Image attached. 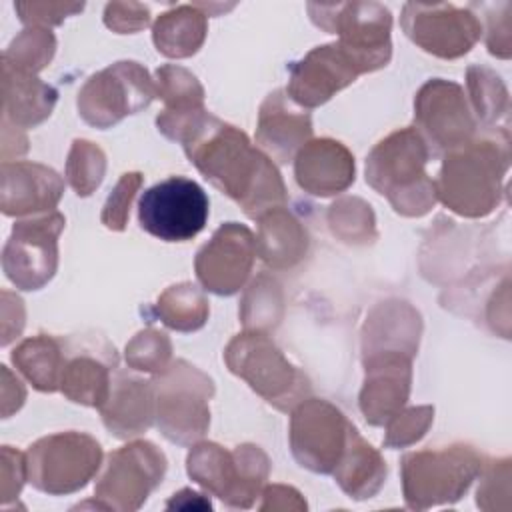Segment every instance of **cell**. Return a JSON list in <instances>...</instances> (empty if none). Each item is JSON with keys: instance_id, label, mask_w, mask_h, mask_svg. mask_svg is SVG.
Returning <instances> with one entry per match:
<instances>
[{"instance_id": "48", "label": "cell", "mask_w": 512, "mask_h": 512, "mask_svg": "<svg viewBox=\"0 0 512 512\" xmlns=\"http://www.w3.org/2000/svg\"><path fill=\"white\" fill-rule=\"evenodd\" d=\"M26 400V390L22 382L12 376L8 366H2V416L8 418L12 412H18Z\"/></svg>"}, {"instance_id": "39", "label": "cell", "mask_w": 512, "mask_h": 512, "mask_svg": "<svg viewBox=\"0 0 512 512\" xmlns=\"http://www.w3.org/2000/svg\"><path fill=\"white\" fill-rule=\"evenodd\" d=\"M434 422V406H410L396 412L384 426L386 436L382 444L386 448H406L424 438Z\"/></svg>"}, {"instance_id": "4", "label": "cell", "mask_w": 512, "mask_h": 512, "mask_svg": "<svg viewBox=\"0 0 512 512\" xmlns=\"http://www.w3.org/2000/svg\"><path fill=\"white\" fill-rule=\"evenodd\" d=\"M188 476L230 508H252L270 476V458L256 444L232 450L216 442H196L186 456Z\"/></svg>"}, {"instance_id": "36", "label": "cell", "mask_w": 512, "mask_h": 512, "mask_svg": "<svg viewBox=\"0 0 512 512\" xmlns=\"http://www.w3.org/2000/svg\"><path fill=\"white\" fill-rule=\"evenodd\" d=\"M56 52V38L48 28H24L2 52V66L24 74H38L44 70Z\"/></svg>"}, {"instance_id": "18", "label": "cell", "mask_w": 512, "mask_h": 512, "mask_svg": "<svg viewBox=\"0 0 512 512\" xmlns=\"http://www.w3.org/2000/svg\"><path fill=\"white\" fill-rule=\"evenodd\" d=\"M256 260V236L238 222L222 224L198 250L194 272L200 286L218 296H232L244 288Z\"/></svg>"}, {"instance_id": "25", "label": "cell", "mask_w": 512, "mask_h": 512, "mask_svg": "<svg viewBox=\"0 0 512 512\" xmlns=\"http://www.w3.org/2000/svg\"><path fill=\"white\" fill-rule=\"evenodd\" d=\"M116 350L94 354L92 350H72L68 340V360L60 380V392L74 404L102 408L112 390L116 370Z\"/></svg>"}, {"instance_id": "29", "label": "cell", "mask_w": 512, "mask_h": 512, "mask_svg": "<svg viewBox=\"0 0 512 512\" xmlns=\"http://www.w3.org/2000/svg\"><path fill=\"white\" fill-rule=\"evenodd\" d=\"M208 10L202 2L180 4L162 12L152 24V42L166 58L194 56L208 34Z\"/></svg>"}, {"instance_id": "38", "label": "cell", "mask_w": 512, "mask_h": 512, "mask_svg": "<svg viewBox=\"0 0 512 512\" xmlns=\"http://www.w3.org/2000/svg\"><path fill=\"white\" fill-rule=\"evenodd\" d=\"M124 358L132 370L160 374L174 360L172 342L164 332L156 328H144L128 340Z\"/></svg>"}, {"instance_id": "15", "label": "cell", "mask_w": 512, "mask_h": 512, "mask_svg": "<svg viewBox=\"0 0 512 512\" xmlns=\"http://www.w3.org/2000/svg\"><path fill=\"white\" fill-rule=\"evenodd\" d=\"M354 424L324 398H304L290 410V450L294 460L314 472L332 474Z\"/></svg>"}, {"instance_id": "2", "label": "cell", "mask_w": 512, "mask_h": 512, "mask_svg": "<svg viewBox=\"0 0 512 512\" xmlns=\"http://www.w3.org/2000/svg\"><path fill=\"white\" fill-rule=\"evenodd\" d=\"M508 168V128L482 130L468 144L444 154L440 174L434 180L436 198L458 216H488L506 194Z\"/></svg>"}, {"instance_id": "35", "label": "cell", "mask_w": 512, "mask_h": 512, "mask_svg": "<svg viewBox=\"0 0 512 512\" xmlns=\"http://www.w3.org/2000/svg\"><path fill=\"white\" fill-rule=\"evenodd\" d=\"M156 94L164 102L162 114L184 116L204 110V88L184 66L162 64L156 70Z\"/></svg>"}, {"instance_id": "17", "label": "cell", "mask_w": 512, "mask_h": 512, "mask_svg": "<svg viewBox=\"0 0 512 512\" xmlns=\"http://www.w3.org/2000/svg\"><path fill=\"white\" fill-rule=\"evenodd\" d=\"M362 74H368L364 64L336 40L312 48L290 66L286 94L304 110L318 108Z\"/></svg>"}, {"instance_id": "34", "label": "cell", "mask_w": 512, "mask_h": 512, "mask_svg": "<svg viewBox=\"0 0 512 512\" xmlns=\"http://www.w3.org/2000/svg\"><path fill=\"white\" fill-rule=\"evenodd\" d=\"M330 232L344 244L366 246L378 238L372 206L358 196H342L326 212Z\"/></svg>"}, {"instance_id": "27", "label": "cell", "mask_w": 512, "mask_h": 512, "mask_svg": "<svg viewBox=\"0 0 512 512\" xmlns=\"http://www.w3.org/2000/svg\"><path fill=\"white\" fill-rule=\"evenodd\" d=\"M58 92L34 74L2 66V122L16 128H34L54 110Z\"/></svg>"}, {"instance_id": "16", "label": "cell", "mask_w": 512, "mask_h": 512, "mask_svg": "<svg viewBox=\"0 0 512 512\" xmlns=\"http://www.w3.org/2000/svg\"><path fill=\"white\" fill-rule=\"evenodd\" d=\"M400 26L418 48L444 60L468 54L482 36V22L472 8L448 2H406Z\"/></svg>"}, {"instance_id": "44", "label": "cell", "mask_w": 512, "mask_h": 512, "mask_svg": "<svg viewBox=\"0 0 512 512\" xmlns=\"http://www.w3.org/2000/svg\"><path fill=\"white\" fill-rule=\"evenodd\" d=\"M510 2L486 6L488 12V28H486V48L492 56L502 60L510 58L512 42H510Z\"/></svg>"}, {"instance_id": "19", "label": "cell", "mask_w": 512, "mask_h": 512, "mask_svg": "<svg viewBox=\"0 0 512 512\" xmlns=\"http://www.w3.org/2000/svg\"><path fill=\"white\" fill-rule=\"evenodd\" d=\"M412 360L414 356L400 350L362 356L364 382L358 406L370 426H384L406 406L412 388Z\"/></svg>"}, {"instance_id": "24", "label": "cell", "mask_w": 512, "mask_h": 512, "mask_svg": "<svg viewBox=\"0 0 512 512\" xmlns=\"http://www.w3.org/2000/svg\"><path fill=\"white\" fill-rule=\"evenodd\" d=\"M422 336V316L406 300L390 298L378 302L362 326V356L386 350L418 354Z\"/></svg>"}, {"instance_id": "41", "label": "cell", "mask_w": 512, "mask_h": 512, "mask_svg": "<svg viewBox=\"0 0 512 512\" xmlns=\"http://www.w3.org/2000/svg\"><path fill=\"white\" fill-rule=\"evenodd\" d=\"M142 182H144V176L140 172H124L118 178V182L114 184L112 192L108 194L102 214H100V220L108 230L122 232L126 228L132 200H134L136 192L140 190Z\"/></svg>"}, {"instance_id": "6", "label": "cell", "mask_w": 512, "mask_h": 512, "mask_svg": "<svg viewBox=\"0 0 512 512\" xmlns=\"http://www.w3.org/2000/svg\"><path fill=\"white\" fill-rule=\"evenodd\" d=\"M154 424L166 440L192 446L204 438L210 426V400L216 392L212 378L184 358H176L166 370L154 374Z\"/></svg>"}, {"instance_id": "49", "label": "cell", "mask_w": 512, "mask_h": 512, "mask_svg": "<svg viewBox=\"0 0 512 512\" xmlns=\"http://www.w3.org/2000/svg\"><path fill=\"white\" fill-rule=\"evenodd\" d=\"M28 150V138L22 128L2 122V160L10 162V156H22Z\"/></svg>"}, {"instance_id": "30", "label": "cell", "mask_w": 512, "mask_h": 512, "mask_svg": "<svg viewBox=\"0 0 512 512\" xmlns=\"http://www.w3.org/2000/svg\"><path fill=\"white\" fill-rule=\"evenodd\" d=\"M16 370L38 390H60L62 372L68 360V340L52 334H36L22 340L10 354Z\"/></svg>"}, {"instance_id": "8", "label": "cell", "mask_w": 512, "mask_h": 512, "mask_svg": "<svg viewBox=\"0 0 512 512\" xmlns=\"http://www.w3.org/2000/svg\"><path fill=\"white\" fill-rule=\"evenodd\" d=\"M28 482L50 496H64L84 488L102 466V446L86 432H56L28 446Z\"/></svg>"}, {"instance_id": "12", "label": "cell", "mask_w": 512, "mask_h": 512, "mask_svg": "<svg viewBox=\"0 0 512 512\" xmlns=\"http://www.w3.org/2000/svg\"><path fill=\"white\" fill-rule=\"evenodd\" d=\"M208 206V196L198 182L170 176L142 192L138 224L158 240L186 242L204 230Z\"/></svg>"}, {"instance_id": "26", "label": "cell", "mask_w": 512, "mask_h": 512, "mask_svg": "<svg viewBox=\"0 0 512 512\" xmlns=\"http://www.w3.org/2000/svg\"><path fill=\"white\" fill-rule=\"evenodd\" d=\"M256 222V256L268 268L290 270L304 260L310 238L304 224L286 206L264 212Z\"/></svg>"}, {"instance_id": "10", "label": "cell", "mask_w": 512, "mask_h": 512, "mask_svg": "<svg viewBox=\"0 0 512 512\" xmlns=\"http://www.w3.org/2000/svg\"><path fill=\"white\" fill-rule=\"evenodd\" d=\"M312 22L328 34H338V42L348 48L366 68L374 72L392 58V14L380 2H338L308 4Z\"/></svg>"}, {"instance_id": "20", "label": "cell", "mask_w": 512, "mask_h": 512, "mask_svg": "<svg viewBox=\"0 0 512 512\" xmlns=\"http://www.w3.org/2000/svg\"><path fill=\"white\" fill-rule=\"evenodd\" d=\"M308 140H312L310 112L294 104L286 90L270 92L258 110V148L272 162L288 164Z\"/></svg>"}, {"instance_id": "1", "label": "cell", "mask_w": 512, "mask_h": 512, "mask_svg": "<svg viewBox=\"0 0 512 512\" xmlns=\"http://www.w3.org/2000/svg\"><path fill=\"white\" fill-rule=\"evenodd\" d=\"M182 146L196 170L234 200L248 218L256 220L286 204V186L278 166L240 128L204 112Z\"/></svg>"}, {"instance_id": "46", "label": "cell", "mask_w": 512, "mask_h": 512, "mask_svg": "<svg viewBox=\"0 0 512 512\" xmlns=\"http://www.w3.org/2000/svg\"><path fill=\"white\" fill-rule=\"evenodd\" d=\"M24 302L20 296L2 290V346H8L22 334L24 328Z\"/></svg>"}, {"instance_id": "43", "label": "cell", "mask_w": 512, "mask_h": 512, "mask_svg": "<svg viewBox=\"0 0 512 512\" xmlns=\"http://www.w3.org/2000/svg\"><path fill=\"white\" fill-rule=\"evenodd\" d=\"M104 24L116 34H134L150 24V8L140 2H108Z\"/></svg>"}, {"instance_id": "33", "label": "cell", "mask_w": 512, "mask_h": 512, "mask_svg": "<svg viewBox=\"0 0 512 512\" xmlns=\"http://www.w3.org/2000/svg\"><path fill=\"white\" fill-rule=\"evenodd\" d=\"M466 86L476 122L482 124L484 130L508 128L498 126L500 120L508 122L510 112V98L502 78L494 70L474 64L466 70Z\"/></svg>"}, {"instance_id": "21", "label": "cell", "mask_w": 512, "mask_h": 512, "mask_svg": "<svg viewBox=\"0 0 512 512\" xmlns=\"http://www.w3.org/2000/svg\"><path fill=\"white\" fill-rule=\"evenodd\" d=\"M64 194L60 174L40 162L16 160L2 162V198L4 216H34L52 212Z\"/></svg>"}, {"instance_id": "31", "label": "cell", "mask_w": 512, "mask_h": 512, "mask_svg": "<svg viewBox=\"0 0 512 512\" xmlns=\"http://www.w3.org/2000/svg\"><path fill=\"white\" fill-rule=\"evenodd\" d=\"M154 314L164 326L176 332H196L210 316V302L194 282H178L168 286L154 304Z\"/></svg>"}, {"instance_id": "23", "label": "cell", "mask_w": 512, "mask_h": 512, "mask_svg": "<svg viewBox=\"0 0 512 512\" xmlns=\"http://www.w3.org/2000/svg\"><path fill=\"white\" fill-rule=\"evenodd\" d=\"M100 414L106 430L120 440L144 434L156 418L152 382L114 370L112 390Z\"/></svg>"}, {"instance_id": "42", "label": "cell", "mask_w": 512, "mask_h": 512, "mask_svg": "<svg viewBox=\"0 0 512 512\" xmlns=\"http://www.w3.org/2000/svg\"><path fill=\"white\" fill-rule=\"evenodd\" d=\"M20 22L28 28H52L62 24L68 16L84 10L82 2H14Z\"/></svg>"}, {"instance_id": "7", "label": "cell", "mask_w": 512, "mask_h": 512, "mask_svg": "<svg viewBox=\"0 0 512 512\" xmlns=\"http://www.w3.org/2000/svg\"><path fill=\"white\" fill-rule=\"evenodd\" d=\"M224 362L232 374L280 412H290L312 392L308 376L284 356L266 332L236 334L224 348Z\"/></svg>"}, {"instance_id": "9", "label": "cell", "mask_w": 512, "mask_h": 512, "mask_svg": "<svg viewBox=\"0 0 512 512\" xmlns=\"http://www.w3.org/2000/svg\"><path fill=\"white\" fill-rule=\"evenodd\" d=\"M158 98L150 72L134 62L120 60L92 74L78 92V116L92 128L106 130L136 114Z\"/></svg>"}, {"instance_id": "22", "label": "cell", "mask_w": 512, "mask_h": 512, "mask_svg": "<svg viewBox=\"0 0 512 512\" xmlns=\"http://www.w3.org/2000/svg\"><path fill=\"white\" fill-rule=\"evenodd\" d=\"M352 152L334 138H312L294 156L298 186L318 198L342 194L354 182Z\"/></svg>"}, {"instance_id": "45", "label": "cell", "mask_w": 512, "mask_h": 512, "mask_svg": "<svg viewBox=\"0 0 512 512\" xmlns=\"http://www.w3.org/2000/svg\"><path fill=\"white\" fill-rule=\"evenodd\" d=\"M26 480V454L12 446H2V502L8 504L18 498Z\"/></svg>"}, {"instance_id": "32", "label": "cell", "mask_w": 512, "mask_h": 512, "mask_svg": "<svg viewBox=\"0 0 512 512\" xmlns=\"http://www.w3.org/2000/svg\"><path fill=\"white\" fill-rule=\"evenodd\" d=\"M244 330L270 332L284 318V292L280 282L270 272H260L244 290L240 308Z\"/></svg>"}, {"instance_id": "40", "label": "cell", "mask_w": 512, "mask_h": 512, "mask_svg": "<svg viewBox=\"0 0 512 512\" xmlns=\"http://www.w3.org/2000/svg\"><path fill=\"white\" fill-rule=\"evenodd\" d=\"M476 504L482 510H508L510 506V458L486 462L480 472Z\"/></svg>"}, {"instance_id": "3", "label": "cell", "mask_w": 512, "mask_h": 512, "mask_svg": "<svg viewBox=\"0 0 512 512\" xmlns=\"http://www.w3.org/2000/svg\"><path fill=\"white\" fill-rule=\"evenodd\" d=\"M430 152L414 126L390 132L366 156V184L382 194L396 214L420 218L436 198L434 180L426 172Z\"/></svg>"}, {"instance_id": "13", "label": "cell", "mask_w": 512, "mask_h": 512, "mask_svg": "<svg viewBox=\"0 0 512 512\" xmlns=\"http://www.w3.org/2000/svg\"><path fill=\"white\" fill-rule=\"evenodd\" d=\"M64 226L66 218L58 210L22 218L12 226L2 250V268L18 290H40L54 278Z\"/></svg>"}, {"instance_id": "11", "label": "cell", "mask_w": 512, "mask_h": 512, "mask_svg": "<svg viewBox=\"0 0 512 512\" xmlns=\"http://www.w3.org/2000/svg\"><path fill=\"white\" fill-rule=\"evenodd\" d=\"M168 462L164 452L148 440H132L108 454L104 472L94 486L96 506L134 512L164 480Z\"/></svg>"}, {"instance_id": "5", "label": "cell", "mask_w": 512, "mask_h": 512, "mask_svg": "<svg viewBox=\"0 0 512 512\" xmlns=\"http://www.w3.org/2000/svg\"><path fill=\"white\" fill-rule=\"evenodd\" d=\"M486 458L470 444L408 452L400 460L402 494L412 510L458 502L480 476Z\"/></svg>"}, {"instance_id": "50", "label": "cell", "mask_w": 512, "mask_h": 512, "mask_svg": "<svg viewBox=\"0 0 512 512\" xmlns=\"http://www.w3.org/2000/svg\"><path fill=\"white\" fill-rule=\"evenodd\" d=\"M166 508H208L210 510L212 504L210 500L204 498V494L184 488L178 494H172V498L166 502Z\"/></svg>"}, {"instance_id": "14", "label": "cell", "mask_w": 512, "mask_h": 512, "mask_svg": "<svg viewBox=\"0 0 512 512\" xmlns=\"http://www.w3.org/2000/svg\"><path fill=\"white\" fill-rule=\"evenodd\" d=\"M414 128L430 156H444L478 134V122L464 88L452 80L432 78L414 98Z\"/></svg>"}, {"instance_id": "37", "label": "cell", "mask_w": 512, "mask_h": 512, "mask_svg": "<svg viewBox=\"0 0 512 512\" xmlns=\"http://www.w3.org/2000/svg\"><path fill=\"white\" fill-rule=\"evenodd\" d=\"M106 174V154L104 150L90 142L76 138L70 146L66 158V182L76 192V196H90L104 180Z\"/></svg>"}, {"instance_id": "47", "label": "cell", "mask_w": 512, "mask_h": 512, "mask_svg": "<svg viewBox=\"0 0 512 512\" xmlns=\"http://www.w3.org/2000/svg\"><path fill=\"white\" fill-rule=\"evenodd\" d=\"M260 510H306V500L302 494L284 484H270L262 488Z\"/></svg>"}, {"instance_id": "28", "label": "cell", "mask_w": 512, "mask_h": 512, "mask_svg": "<svg viewBox=\"0 0 512 512\" xmlns=\"http://www.w3.org/2000/svg\"><path fill=\"white\" fill-rule=\"evenodd\" d=\"M332 476L346 496L352 500H368L384 486L388 466L380 452L360 436L356 426H352Z\"/></svg>"}]
</instances>
